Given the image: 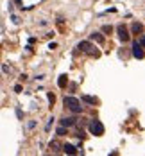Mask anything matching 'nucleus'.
I'll return each instance as SVG.
<instances>
[{
    "label": "nucleus",
    "instance_id": "obj_1",
    "mask_svg": "<svg viewBox=\"0 0 145 156\" xmlns=\"http://www.w3.org/2000/svg\"><path fill=\"white\" fill-rule=\"evenodd\" d=\"M63 104L70 110V111H74V113H81L82 111V106H81V102H79V99H75V97H72V95H68V97H65V101H63Z\"/></svg>",
    "mask_w": 145,
    "mask_h": 156
},
{
    "label": "nucleus",
    "instance_id": "obj_2",
    "mask_svg": "<svg viewBox=\"0 0 145 156\" xmlns=\"http://www.w3.org/2000/svg\"><path fill=\"white\" fill-rule=\"evenodd\" d=\"M88 129H90L91 135H95V137H102V135H104V124H102L100 120L95 119V120H91V122H90Z\"/></svg>",
    "mask_w": 145,
    "mask_h": 156
},
{
    "label": "nucleus",
    "instance_id": "obj_3",
    "mask_svg": "<svg viewBox=\"0 0 145 156\" xmlns=\"http://www.w3.org/2000/svg\"><path fill=\"white\" fill-rule=\"evenodd\" d=\"M133 56L136 59H143L145 58V50H143V45L140 43V40H136L133 43Z\"/></svg>",
    "mask_w": 145,
    "mask_h": 156
},
{
    "label": "nucleus",
    "instance_id": "obj_4",
    "mask_svg": "<svg viewBox=\"0 0 145 156\" xmlns=\"http://www.w3.org/2000/svg\"><path fill=\"white\" fill-rule=\"evenodd\" d=\"M117 33H118V40H120V41H124V43L129 41V31L124 27V25H118V27H117Z\"/></svg>",
    "mask_w": 145,
    "mask_h": 156
},
{
    "label": "nucleus",
    "instance_id": "obj_5",
    "mask_svg": "<svg viewBox=\"0 0 145 156\" xmlns=\"http://www.w3.org/2000/svg\"><path fill=\"white\" fill-rule=\"evenodd\" d=\"M77 49H81L82 52H86V54H90V52L93 50V47H91V41H88V40H82V41H79Z\"/></svg>",
    "mask_w": 145,
    "mask_h": 156
},
{
    "label": "nucleus",
    "instance_id": "obj_6",
    "mask_svg": "<svg viewBox=\"0 0 145 156\" xmlns=\"http://www.w3.org/2000/svg\"><path fill=\"white\" fill-rule=\"evenodd\" d=\"M75 117H65V119H61V126H66V128H72V126H75Z\"/></svg>",
    "mask_w": 145,
    "mask_h": 156
},
{
    "label": "nucleus",
    "instance_id": "obj_7",
    "mask_svg": "<svg viewBox=\"0 0 145 156\" xmlns=\"http://www.w3.org/2000/svg\"><path fill=\"white\" fill-rule=\"evenodd\" d=\"M63 153H66V154H77V147H75V145H72V144H65L63 145Z\"/></svg>",
    "mask_w": 145,
    "mask_h": 156
},
{
    "label": "nucleus",
    "instance_id": "obj_8",
    "mask_svg": "<svg viewBox=\"0 0 145 156\" xmlns=\"http://www.w3.org/2000/svg\"><path fill=\"white\" fill-rule=\"evenodd\" d=\"M90 40H91V41H97V43H100V45L104 43V36H102L100 33H91V34H90Z\"/></svg>",
    "mask_w": 145,
    "mask_h": 156
},
{
    "label": "nucleus",
    "instance_id": "obj_9",
    "mask_svg": "<svg viewBox=\"0 0 145 156\" xmlns=\"http://www.w3.org/2000/svg\"><path fill=\"white\" fill-rule=\"evenodd\" d=\"M81 101H82V102H86V104H93V106H95V104L99 102V99L91 97V95H82V97H81Z\"/></svg>",
    "mask_w": 145,
    "mask_h": 156
},
{
    "label": "nucleus",
    "instance_id": "obj_10",
    "mask_svg": "<svg viewBox=\"0 0 145 156\" xmlns=\"http://www.w3.org/2000/svg\"><path fill=\"white\" fill-rule=\"evenodd\" d=\"M131 31H133V34H142V33H143V25L138 24V22H134L133 27H131Z\"/></svg>",
    "mask_w": 145,
    "mask_h": 156
},
{
    "label": "nucleus",
    "instance_id": "obj_11",
    "mask_svg": "<svg viewBox=\"0 0 145 156\" xmlns=\"http://www.w3.org/2000/svg\"><path fill=\"white\" fill-rule=\"evenodd\" d=\"M68 85V77L66 76H59V79H57V86L59 88H65Z\"/></svg>",
    "mask_w": 145,
    "mask_h": 156
},
{
    "label": "nucleus",
    "instance_id": "obj_12",
    "mask_svg": "<svg viewBox=\"0 0 145 156\" xmlns=\"http://www.w3.org/2000/svg\"><path fill=\"white\" fill-rule=\"evenodd\" d=\"M56 133H57V137H65V135H68V128L66 126H59Z\"/></svg>",
    "mask_w": 145,
    "mask_h": 156
},
{
    "label": "nucleus",
    "instance_id": "obj_13",
    "mask_svg": "<svg viewBox=\"0 0 145 156\" xmlns=\"http://www.w3.org/2000/svg\"><path fill=\"white\" fill-rule=\"evenodd\" d=\"M102 33L111 34V33H113V27H111V25H102Z\"/></svg>",
    "mask_w": 145,
    "mask_h": 156
},
{
    "label": "nucleus",
    "instance_id": "obj_14",
    "mask_svg": "<svg viewBox=\"0 0 145 156\" xmlns=\"http://www.w3.org/2000/svg\"><path fill=\"white\" fill-rule=\"evenodd\" d=\"M47 99H48V102H50V106H52V104L56 102V97H54V93H50V92L47 93Z\"/></svg>",
    "mask_w": 145,
    "mask_h": 156
},
{
    "label": "nucleus",
    "instance_id": "obj_15",
    "mask_svg": "<svg viewBox=\"0 0 145 156\" xmlns=\"http://www.w3.org/2000/svg\"><path fill=\"white\" fill-rule=\"evenodd\" d=\"M34 128H36V120H30L27 124V129H34Z\"/></svg>",
    "mask_w": 145,
    "mask_h": 156
},
{
    "label": "nucleus",
    "instance_id": "obj_16",
    "mask_svg": "<svg viewBox=\"0 0 145 156\" xmlns=\"http://www.w3.org/2000/svg\"><path fill=\"white\" fill-rule=\"evenodd\" d=\"M57 147H59V144H57V142H50V149L57 151Z\"/></svg>",
    "mask_w": 145,
    "mask_h": 156
},
{
    "label": "nucleus",
    "instance_id": "obj_17",
    "mask_svg": "<svg viewBox=\"0 0 145 156\" xmlns=\"http://www.w3.org/2000/svg\"><path fill=\"white\" fill-rule=\"evenodd\" d=\"M52 122H54V117H50V119H48V124H47V128H45L47 131H50V126H52Z\"/></svg>",
    "mask_w": 145,
    "mask_h": 156
},
{
    "label": "nucleus",
    "instance_id": "obj_18",
    "mask_svg": "<svg viewBox=\"0 0 145 156\" xmlns=\"http://www.w3.org/2000/svg\"><path fill=\"white\" fill-rule=\"evenodd\" d=\"M16 117H18L20 120H22V119H23V115H22V110H20V108H16Z\"/></svg>",
    "mask_w": 145,
    "mask_h": 156
},
{
    "label": "nucleus",
    "instance_id": "obj_19",
    "mask_svg": "<svg viewBox=\"0 0 145 156\" xmlns=\"http://www.w3.org/2000/svg\"><path fill=\"white\" fill-rule=\"evenodd\" d=\"M22 90H23V88H22V85H16V86H14V92H16V93H20Z\"/></svg>",
    "mask_w": 145,
    "mask_h": 156
},
{
    "label": "nucleus",
    "instance_id": "obj_20",
    "mask_svg": "<svg viewBox=\"0 0 145 156\" xmlns=\"http://www.w3.org/2000/svg\"><path fill=\"white\" fill-rule=\"evenodd\" d=\"M11 20H13V24H18V22H20L18 16H14V15H11Z\"/></svg>",
    "mask_w": 145,
    "mask_h": 156
},
{
    "label": "nucleus",
    "instance_id": "obj_21",
    "mask_svg": "<svg viewBox=\"0 0 145 156\" xmlns=\"http://www.w3.org/2000/svg\"><path fill=\"white\" fill-rule=\"evenodd\" d=\"M2 72H4V74H7V72H9V67H7V65H2Z\"/></svg>",
    "mask_w": 145,
    "mask_h": 156
},
{
    "label": "nucleus",
    "instance_id": "obj_22",
    "mask_svg": "<svg viewBox=\"0 0 145 156\" xmlns=\"http://www.w3.org/2000/svg\"><path fill=\"white\" fill-rule=\"evenodd\" d=\"M140 43H142V45L145 47V36H142V38H140Z\"/></svg>",
    "mask_w": 145,
    "mask_h": 156
}]
</instances>
